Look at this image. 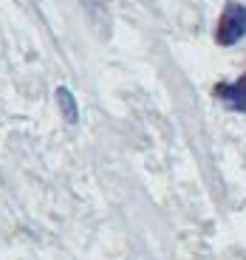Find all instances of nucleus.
Here are the masks:
<instances>
[{
  "label": "nucleus",
  "mask_w": 246,
  "mask_h": 260,
  "mask_svg": "<svg viewBox=\"0 0 246 260\" xmlns=\"http://www.w3.org/2000/svg\"><path fill=\"white\" fill-rule=\"evenodd\" d=\"M243 37H246V6L229 0L218 17V26H215V43L229 48Z\"/></svg>",
  "instance_id": "f257e3e1"
},
{
  "label": "nucleus",
  "mask_w": 246,
  "mask_h": 260,
  "mask_svg": "<svg viewBox=\"0 0 246 260\" xmlns=\"http://www.w3.org/2000/svg\"><path fill=\"white\" fill-rule=\"evenodd\" d=\"M212 93H215V99H221L227 105L229 111L246 113V74L238 77L235 82H218Z\"/></svg>",
  "instance_id": "f03ea898"
},
{
  "label": "nucleus",
  "mask_w": 246,
  "mask_h": 260,
  "mask_svg": "<svg viewBox=\"0 0 246 260\" xmlns=\"http://www.w3.org/2000/svg\"><path fill=\"white\" fill-rule=\"evenodd\" d=\"M57 105H59V113H63V119L68 124H77L79 122V105L77 99H74V93L68 91V88H57Z\"/></svg>",
  "instance_id": "7ed1b4c3"
}]
</instances>
